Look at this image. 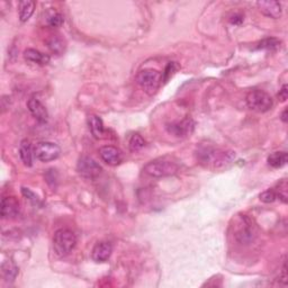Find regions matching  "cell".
Wrapping results in <instances>:
<instances>
[{"label":"cell","instance_id":"24","mask_svg":"<svg viewBox=\"0 0 288 288\" xmlns=\"http://www.w3.org/2000/svg\"><path fill=\"white\" fill-rule=\"evenodd\" d=\"M259 198H260L261 202L266 203V204H270V203L276 202L278 199V196H277V193H276L275 188H271V189L265 190V192L261 193Z\"/></svg>","mask_w":288,"mask_h":288},{"label":"cell","instance_id":"10","mask_svg":"<svg viewBox=\"0 0 288 288\" xmlns=\"http://www.w3.org/2000/svg\"><path fill=\"white\" fill-rule=\"evenodd\" d=\"M99 155L101 160L108 165H117L122 162L121 151L113 145H104L99 149Z\"/></svg>","mask_w":288,"mask_h":288},{"label":"cell","instance_id":"3","mask_svg":"<svg viewBox=\"0 0 288 288\" xmlns=\"http://www.w3.org/2000/svg\"><path fill=\"white\" fill-rule=\"evenodd\" d=\"M77 246V237L71 230L60 228L53 237V249L59 257H66Z\"/></svg>","mask_w":288,"mask_h":288},{"label":"cell","instance_id":"5","mask_svg":"<svg viewBox=\"0 0 288 288\" xmlns=\"http://www.w3.org/2000/svg\"><path fill=\"white\" fill-rule=\"evenodd\" d=\"M246 101L249 108L255 111H259V113H266V111L271 109L272 105H274L270 95L259 89L251 90L249 92Z\"/></svg>","mask_w":288,"mask_h":288},{"label":"cell","instance_id":"29","mask_svg":"<svg viewBox=\"0 0 288 288\" xmlns=\"http://www.w3.org/2000/svg\"><path fill=\"white\" fill-rule=\"evenodd\" d=\"M278 98L280 99V101H286L288 98V87L287 85H284L281 87V89L278 92Z\"/></svg>","mask_w":288,"mask_h":288},{"label":"cell","instance_id":"6","mask_svg":"<svg viewBox=\"0 0 288 288\" xmlns=\"http://www.w3.org/2000/svg\"><path fill=\"white\" fill-rule=\"evenodd\" d=\"M61 149L57 144L53 142H38L34 146V155L42 162H50L59 158Z\"/></svg>","mask_w":288,"mask_h":288},{"label":"cell","instance_id":"31","mask_svg":"<svg viewBox=\"0 0 288 288\" xmlns=\"http://www.w3.org/2000/svg\"><path fill=\"white\" fill-rule=\"evenodd\" d=\"M281 121L284 122V123H286V122H287V108L284 109V111H282V114H281Z\"/></svg>","mask_w":288,"mask_h":288},{"label":"cell","instance_id":"8","mask_svg":"<svg viewBox=\"0 0 288 288\" xmlns=\"http://www.w3.org/2000/svg\"><path fill=\"white\" fill-rule=\"evenodd\" d=\"M257 237L256 232V226L253 225V223L250 218H248L247 216H243L240 218V224L237 227L236 232V238L237 240L240 243H251L255 240Z\"/></svg>","mask_w":288,"mask_h":288},{"label":"cell","instance_id":"12","mask_svg":"<svg viewBox=\"0 0 288 288\" xmlns=\"http://www.w3.org/2000/svg\"><path fill=\"white\" fill-rule=\"evenodd\" d=\"M111 252H113V246L109 242H98L92 249L91 258L95 262H105L110 258Z\"/></svg>","mask_w":288,"mask_h":288},{"label":"cell","instance_id":"4","mask_svg":"<svg viewBox=\"0 0 288 288\" xmlns=\"http://www.w3.org/2000/svg\"><path fill=\"white\" fill-rule=\"evenodd\" d=\"M136 82L141 87V89L146 94L152 95L159 89L162 84V75L157 70L145 69L140 71L136 76Z\"/></svg>","mask_w":288,"mask_h":288},{"label":"cell","instance_id":"28","mask_svg":"<svg viewBox=\"0 0 288 288\" xmlns=\"http://www.w3.org/2000/svg\"><path fill=\"white\" fill-rule=\"evenodd\" d=\"M22 194H23V196L25 197L26 199H28L29 202H31L32 204L34 205H36L40 203V199H38V197L36 196L35 194H34L31 189L29 188H26V187H23L22 188Z\"/></svg>","mask_w":288,"mask_h":288},{"label":"cell","instance_id":"21","mask_svg":"<svg viewBox=\"0 0 288 288\" xmlns=\"http://www.w3.org/2000/svg\"><path fill=\"white\" fill-rule=\"evenodd\" d=\"M129 146L132 152H138L145 146V141L140 134H133L130 139Z\"/></svg>","mask_w":288,"mask_h":288},{"label":"cell","instance_id":"1","mask_svg":"<svg viewBox=\"0 0 288 288\" xmlns=\"http://www.w3.org/2000/svg\"><path fill=\"white\" fill-rule=\"evenodd\" d=\"M198 162L208 168H222L231 163L236 154L219 150L211 145H201L196 152Z\"/></svg>","mask_w":288,"mask_h":288},{"label":"cell","instance_id":"13","mask_svg":"<svg viewBox=\"0 0 288 288\" xmlns=\"http://www.w3.org/2000/svg\"><path fill=\"white\" fill-rule=\"evenodd\" d=\"M27 108L29 110V113L35 117L40 123H45L47 121L48 114L45 106H44L37 98H35V97H32V98L28 99Z\"/></svg>","mask_w":288,"mask_h":288},{"label":"cell","instance_id":"9","mask_svg":"<svg viewBox=\"0 0 288 288\" xmlns=\"http://www.w3.org/2000/svg\"><path fill=\"white\" fill-rule=\"evenodd\" d=\"M195 129V122L187 117L180 122H176V123H171L167 126L168 132L177 138H187L194 132Z\"/></svg>","mask_w":288,"mask_h":288},{"label":"cell","instance_id":"14","mask_svg":"<svg viewBox=\"0 0 288 288\" xmlns=\"http://www.w3.org/2000/svg\"><path fill=\"white\" fill-rule=\"evenodd\" d=\"M257 6L259 8V11L265 15L267 17L277 19L281 16V5L278 2H274V0H268V2H258Z\"/></svg>","mask_w":288,"mask_h":288},{"label":"cell","instance_id":"22","mask_svg":"<svg viewBox=\"0 0 288 288\" xmlns=\"http://www.w3.org/2000/svg\"><path fill=\"white\" fill-rule=\"evenodd\" d=\"M280 44L281 42L279 40H277V38L268 37L259 43L258 48H259V50H276V48L280 46Z\"/></svg>","mask_w":288,"mask_h":288},{"label":"cell","instance_id":"18","mask_svg":"<svg viewBox=\"0 0 288 288\" xmlns=\"http://www.w3.org/2000/svg\"><path fill=\"white\" fill-rule=\"evenodd\" d=\"M36 4L34 2H21L18 4V12H19V19H21L22 23L27 22L29 18L32 17V15L35 11Z\"/></svg>","mask_w":288,"mask_h":288},{"label":"cell","instance_id":"15","mask_svg":"<svg viewBox=\"0 0 288 288\" xmlns=\"http://www.w3.org/2000/svg\"><path fill=\"white\" fill-rule=\"evenodd\" d=\"M88 124H89V129L92 136L97 140H101L105 138L106 135V130L104 123H102V120L99 116L97 115H91L88 119Z\"/></svg>","mask_w":288,"mask_h":288},{"label":"cell","instance_id":"17","mask_svg":"<svg viewBox=\"0 0 288 288\" xmlns=\"http://www.w3.org/2000/svg\"><path fill=\"white\" fill-rule=\"evenodd\" d=\"M19 157H21L22 162L26 165V167H32L33 165V158L34 155V149L32 143L28 140H23L21 145H19Z\"/></svg>","mask_w":288,"mask_h":288},{"label":"cell","instance_id":"16","mask_svg":"<svg viewBox=\"0 0 288 288\" xmlns=\"http://www.w3.org/2000/svg\"><path fill=\"white\" fill-rule=\"evenodd\" d=\"M24 59L29 63L38 66H45L50 62V55L44 54V53L35 50V48H27L24 52Z\"/></svg>","mask_w":288,"mask_h":288},{"label":"cell","instance_id":"11","mask_svg":"<svg viewBox=\"0 0 288 288\" xmlns=\"http://www.w3.org/2000/svg\"><path fill=\"white\" fill-rule=\"evenodd\" d=\"M2 217L5 219H12L18 216L19 214V203L15 197H4L2 199V206H0Z\"/></svg>","mask_w":288,"mask_h":288},{"label":"cell","instance_id":"27","mask_svg":"<svg viewBox=\"0 0 288 288\" xmlns=\"http://www.w3.org/2000/svg\"><path fill=\"white\" fill-rule=\"evenodd\" d=\"M278 199H281L282 202L286 203L287 202V183L286 180L281 182L279 185H278L277 188H275Z\"/></svg>","mask_w":288,"mask_h":288},{"label":"cell","instance_id":"20","mask_svg":"<svg viewBox=\"0 0 288 288\" xmlns=\"http://www.w3.org/2000/svg\"><path fill=\"white\" fill-rule=\"evenodd\" d=\"M18 267L13 261H5L2 266L3 277L6 281H14L18 275Z\"/></svg>","mask_w":288,"mask_h":288},{"label":"cell","instance_id":"19","mask_svg":"<svg viewBox=\"0 0 288 288\" xmlns=\"http://www.w3.org/2000/svg\"><path fill=\"white\" fill-rule=\"evenodd\" d=\"M287 160H288L287 152H285V151H277V152L271 153L269 157H268V164L272 168L278 169L284 167V165L287 163Z\"/></svg>","mask_w":288,"mask_h":288},{"label":"cell","instance_id":"30","mask_svg":"<svg viewBox=\"0 0 288 288\" xmlns=\"http://www.w3.org/2000/svg\"><path fill=\"white\" fill-rule=\"evenodd\" d=\"M242 22H243V16H241V15H234V16L231 18V23L234 24V25H240Z\"/></svg>","mask_w":288,"mask_h":288},{"label":"cell","instance_id":"23","mask_svg":"<svg viewBox=\"0 0 288 288\" xmlns=\"http://www.w3.org/2000/svg\"><path fill=\"white\" fill-rule=\"evenodd\" d=\"M47 46L53 53H55V54H61L63 52V43L59 37H51L47 42Z\"/></svg>","mask_w":288,"mask_h":288},{"label":"cell","instance_id":"26","mask_svg":"<svg viewBox=\"0 0 288 288\" xmlns=\"http://www.w3.org/2000/svg\"><path fill=\"white\" fill-rule=\"evenodd\" d=\"M178 69H179V67H178L177 63H176V62H169L168 66L165 67L164 72L162 73V81L167 82L170 79V78H171L175 75V72L177 71Z\"/></svg>","mask_w":288,"mask_h":288},{"label":"cell","instance_id":"2","mask_svg":"<svg viewBox=\"0 0 288 288\" xmlns=\"http://www.w3.org/2000/svg\"><path fill=\"white\" fill-rule=\"evenodd\" d=\"M179 165L171 160L165 159H157L150 161L146 163L143 168V171L153 178H164L170 177L178 172Z\"/></svg>","mask_w":288,"mask_h":288},{"label":"cell","instance_id":"25","mask_svg":"<svg viewBox=\"0 0 288 288\" xmlns=\"http://www.w3.org/2000/svg\"><path fill=\"white\" fill-rule=\"evenodd\" d=\"M65 23V18H63V16L61 14H59V13H52L50 16L47 17V24H48V26L50 27H60L62 24Z\"/></svg>","mask_w":288,"mask_h":288},{"label":"cell","instance_id":"7","mask_svg":"<svg viewBox=\"0 0 288 288\" xmlns=\"http://www.w3.org/2000/svg\"><path fill=\"white\" fill-rule=\"evenodd\" d=\"M77 170L78 174L86 179H95L102 171L99 163L90 157H81L78 161Z\"/></svg>","mask_w":288,"mask_h":288}]
</instances>
